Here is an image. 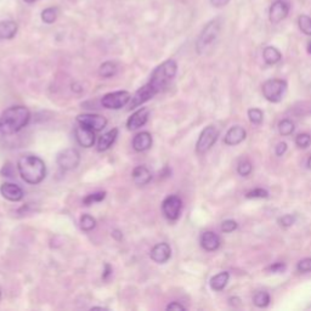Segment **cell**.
I'll list each match as a JSON object with an SVG mask.
<instances>
[{
  "mask_svg": "<svg viewBox=\"0 0 311 311\" xmlns=\"http://www.w3.org/2000/svg\"><path fill=\"white\" fill-rule=\"evenodd\" d=\"M112 236H113L114 239H116V240H122L123 235H122V232H120V231H118V230H114L113 232H112Z\"/></svg>",
  "mask_w": 311,
  "mask_h": 311,
  "instance_id": "cell-43",
  "label": "cell"
},
{
  "mask_svg": "<svg viewBox=\"0 0 311 311\" xmlns=\"http://www.w3.org/2000/svg\"><path fill=\"white\" fill-rule=\"evenodd\" d=\"M56 163L62 170H73L81 163V154L75 148H66L57 154Z\"/></svg>",
  "mask_w": 311,
  "mask_h": 311,
  "instance_id": "cell-8",
  "label": "cell"
},
{
  "mask_svg": "<svg viewBox=\"0 0 311 311\" xmlns=\"http://www.w3.org/2000/svg\"><path fill=\"white\" fill-rule=\"evenodd\" d=\"M74 135L78 143L82 147L89 148L95 143V131H94L93 129L85 127L83 124H79L78 127L74 129Z\"/></svg>",
  "mask_w": 311,
  "mask_h": 311,
  "instance_id": "cell-12",
  "label": "cell"
},
{
  "mask_svg": "<svg viewBox=\"0 0 311 311\" xmlns=\"http://www.w3.org/2000/svg\"><path fill=\"white\" fill-rule=\"evenodd\" d=\"M105 197H106V192H105V191L94 192V193H92V195H88L87 197L83 199V204L84 205H92L94 203H98V202L104 201Z\"/></svg>",
  "mask_w": 311,
  "mask_h": 311,
  "instance_id": "cell-30",
  "label": "cell"
},
{
  "mask_svg": "<svg viewBox=\"0 0 311 311\" xmlns=\"http://www.w3.org/2000/svg\"><path fill=\"white\" fill-rule=\"evenodd\" d=\"M289 4L284 0H276L274 4L271 5L270 8V13L269 17L271 23H280L281 21H283L289 14Z\"/></svg>",
  "mask_w": 311,
  "mask_h": 311,
  "instance_id": "cell-11",
  "label": "cell"
},
{
  "mask_svg": "<svg viewBox=\"0 0 311 311\" xmlns=\"http://www.w3.org/2000/svg\"><path fill=\"white\" fill-rule=\"evenodd\" d=\"M246 136H247V133L242 127H232L228 129L226 135H225L224 142L228 146H236L242 142L246 139Z\"/></svg>",
  "mask_w": 311,
  "mask_h": 311,
  "instance_id": "cell-17",
  "label": "cell"
},
{
  "mask_svg": "<svg viewBox=\"0 0 311 311\" xmlns=\"http://www.w3.org/2000/svg\"><path fill=\"white\" fill-rule=\"evenodd\" d=\"M294 123L289 119H283L282 122H280V124H278V131H280V134L282 135V136H288V135L294 131Z\"/></svg>",
  "mask_w": 311,
  "mask_h": 311,
  "instance_id": "cell-28",
  "label": "cell"
},
{
  "mask_svg": "<svg viewBox=\"0 0 311 311\" xmlns=\"http://www.w3.org/2000/svg\"><path fill=\"white\" fill-rule=\"evenodd\" d=\"M183 210V201L179 196H168L162 203V212L167 219L170 221H175L180 216Z\"/></svg>",
  "mask_w": 311,
  "mask_h": 311,
  "instance_id": "cell-9",
  "label": "cell"
},
{
  "mask_svg": "<svg viewBox=\"0 0 311 311\" xmlns=\"http://www.w3.org/2000/svg\"><path fill=\"white\" fill-rule=\"evenodd\" d=\"M19 31V25L15 21L8 20V21L0 22V39H13Z\"/></svg>",
  "mask_w": 311,
  "mask_h": 311,
  "instance_id": "cell-21",
  "label": "cell"
},
{
  "mask_svg": "<svg viewBox=\"0 0 311 311\" xmlns=\"http://www.w3.org/2000/svg\"><path fill=\"white\" fill-rule=\"evenodd\" d=\"M186 307L184 305H181L180 303H177V301H173L170 303L168 306H167V310H185Z\"/></svg>",
  "mask_w": 311,
  "mask_h": 311,
  "instance_id": "cell-40",
  "label": "cell"
},
{
  "mask_svg": "<svg viewBox=\"0 0 311 311\" xmlns=\"http://www.w3.org/2000/svg\"><path fill=\"white\" fill-rule=\"evenodd\" d=\"M287 151V143L286 142H280L276 146V154L277 156H283Z\"/></svg>",
  "mask_w": 311,
  "mask_h": 311,
  "instance_id": "cell-39",
  "label": "cell"
},
{
  "mask_svg": "<svg viewBox=\"0 0 311 311\" xmlns=\"http://www.w3.org/2000/svg\"><path fill=\"white\" fill-rule=\"evenodd\" d=\"M149 257H151V259L153 260L154 263L164 264L168 262L170 257H172V248H170V246L166 242L158 243V245H156L154 247L152 248Z\"/></svg>",
  "mask_w": 311,
  "mask_h": 311,
  "instance_id": "cell-15",
  "label": "cell"
},
{
  "mask_svg": "<svg viewBox=\"0 0 311 311\" xmlns=\"http://www.w3.org/2000/svg\"><path fill=\"white\" fill-rule=\"evenodd\" d=\"M307 51H309L311 54V42L309 43V45H307Z\"/></svg>",
  "mask_w": 311,
  "mask_h": 311,
  "instance_id": "cell-46",
  "label": "cell"
},
{
  "mask_svg": "<svg viewBox=\"0 0 311 311\" xmlns=\"http://www.w3.org/2000/svg\"><path fill=\"white\" fill-rule=\"evenodd\" d=\"M287 83L281 79H270L263 85V95L270 102H280L284 92H286Z\"/></svg>",
  "mask_w": 311,
  "mask_h": 311,
  "instance_id": "cell-5",
  "label": "cell"
},
{
  "mask_svg": "<svg viewBox=\"0 0 311 311\" xmlns=\"http://www.w3.org/2000/svg\"><path fill=\"white\" fill-rule=\"evenodd\" d=\"M253 303L258 307H266L270 304V295L268 292H258L254 295Z\"/></svg>",
  "mask_w": 311,
  "mask_h": 311,
  "instance_id": "cell-27",
  "label": "cell"
},
{
  "mask_svg": "<svg viewBox=\"0 0 311 311\" xmlns=\"http://www.w3.org/2000/svg\"><path fill=\"white\" fill-rule=\"evenodd\" d=\"M58 16L57 8H48L42 13V21L46 25H51L56 21Z\"/></svg>",
  "mask_w": 311,
  "mask_h": 311,
  "instance_id": "cell-26",
  "label": "cell"
},
{
  "mask_svg": "<svg viewBox=\"0 0 311 311\" xmlns=\"http://www.w3.org/2000/svg\"><path fill=\"white\" fill-rule=\"evenodd\" d=\"M131 177H133L134 183L139 185V186H145V185H147L152 180L151 172L145 166H139L134 168Z\"/></svg>",
  "mask_w": 311,
  "mask_h": 311,
  "instance_id": "cell-20",
  "label": "cell"
},
{
  "mask_svg": "<svg viewBox=\"0 0 311 311\" xmlns=\"http://www.w3.org/2000/svg\"><path fill=\"white\" fill-rule=\"evenodd\" d=\"M263 57L268 64H276L280 62L281 58H282V55H281V52L276 48H274V46H268V48L264 49Z\"/></svg>",
  "mask_w": 311,
  "mask_h": 311,
  "instance_id": "cell-23",
  "label": "cell"
},
{
  "mask_svg": "<svg viewBox=\"0 0 311 311\" xmlns=\"http://www.w3.org/2000/svg\"><path fill=\"white\" fill-rule=\"evenodd\" d=\"M117 71H118V67H117L116 63L112 62V61H106V62H104L100 66L99 74L102 78H111L116 75Z\"/></svg>",
  "mask_w": 311,
  "mask_h": 311,
  "instance_id": "cell-24",
  "label": "cell"
},
{
  "mask_svg": "<svg viewBox=\"0 0 311 311\" xmlns=\"http://www.w3.org/2000/svg\"><path fill=\"white\" fill-rule=\"evenodd\" d=\"M237 228V222L234 221V220H225L224 222L221 224V230L222 232L225 234H230L232 232Z\"/></svg>",
  "mask_w": 311,
  "mask_h": 311,
  "instance_id": "cell-35",
  "label": "cell"
},
{
  "mask_svg": "<svg viewBox=\"0 0 311 311\" xmlns=\"http://www.w3.org/2000/svg\"><path fill=\"white\" fill-rule=\"evenodd\" d=\"M23 2H25V3H27V4H32V3L37 2V0H23Z\"/></svg>",
  "mask_w": 311,
  "mask_h": 311,
  "instance_id": "cell-44",
  "label": "cell"
},
{
  "mask_svg": "<svg viewBox=\"0 0 311 311\" xmlns=\"http://www.w3.org/2000/svg\"><path fill=\"white\" fill-rule=\"evenodd\" d=\"M307 167H309V169H311V157L307 160Z\"/></svg>",
  "mask_w": 311,
  "mask_h": 311,
  "instance_id": "cell-45",
  "label": "cell"
},
{
  "mask_svg": "<svg viewBox=\"0 0 311 311\" xmlns=\"http://www.w3.org/2000/svg\"><path fill=\"white\" fill-rule=\"evenodd\" d=\"M210 3H212L213 7L222 8L225 7V5H227L228 3H230V0H210Z\"/></svg>",
  "mask_w": 311,
  "mask_h": 311,
  "instance_id": "cell-41",
  "label": "cell"
},
{
  "mask_svg": "<svg viewBox=\"0 0 311 311\" xmlns=\"http://www.w3.org/2000/svg\"><path fill=\"white\" fill-rule=\"evenodd\" d=\"M248 117L253 124H260L263 122V112L259 108H251L248 111Z\"/></svg>",
  "mask_w": 311,
  "mask_h": 311,
  "instance_id": "cell-31",
  "label": "cell"
},
{
  "mask_svg": "<svg viewBox=\"0 0 311 311\" xmlns=\"http://www.w3.org/2000/svg\"><path fill=\"white\" fill-rule=\"evenodd\" d=\"M0 299H2V290H0Z\"/></svg>",
  "mask_w": 311,
  "mask_h": 311,
  "instance_id": "cell-47",
  "label": "cell"
},
{
  "mask_svg": "<svg viewBox=\"0 0 311 311\" xmlns=\"http://www.w3.org/2000/svg\"><path fill=\"white\" fill-rule=\"evenodd\" d=\"M228 278H230L228 272H220V274L212 277V280H210V287H212V289L216 290V292H220V290L225 288V286H226L228 282Z\"/></svg>",
  "mask_w": 311,
  "mask_h": 311,
  "instance_id": "cell-22",
  "label": "cell"
},
{
  "mask_svg": "<svg viewBox=\"0 0 311 311\" xmlns=\"http://www.w3.org/2000/svg\"><path fill=\"white\" fill-rule=\"evenodd\" d=\"M0 193L5 199L10 202H20L25 196L23 190L19 185L13 183H4L0 186Z\"/></svg>",
  "mask_w": 311,
  "mask_h": 311,
  "instance_id": "cell-14",
  "label": "cell"
},
{
  "mask_svg": "<svg viewBox=\"0 0 311 311\" xmlns=\"http://www.w3.org/2000/svg\"><path fill=\"white\" fill-rule=\"evenodd\" d=\"M299 272H311V258L300 260L297 266Z\"/></svg>",
  "mask_w": 311,
  "mask_h": 311,
  "instance_id": "cell-36",
  "label": "cell"
},
{
  "mask_svg": "<svg viewBox=\"0 0 311 311\" xmlns=\"http://www.w3.org/2000/svg\"><path fill=\"white\" fill-rule=\"evenodd\" d=\"M252 170H253V167H252V163L249 161H243L237 167V172H239L241 177H248L252 173Z\"/></svg>",
  "mask_w": 311,
  "mask_h": 311,
  "instance_id": "cell-32",
  "label": "cell"
},
{
  "mask_svg": "<svg viewBox=\"0 0 311 311\" xmlns=\"http://www.w3.org/2000/svg\"><path fill=\"white\" fill-rule=\"evenodd\" d=\"M152 146V135L148 131H141L133 139V148L136 152H145Z\"/></svg>",
  "mask_w": 311,
  "mask_h": 311,
  "instance_id": "cell-16",
  "label": "cell"
},
{
  "mask_svg": "<svg viewBox=\"0 0 311 311\" xmlns=\"http://www.w3.org/2000/svg\"><path fill=\"white\" fill-rule=\"evenodd\" d=\"M201 246L207 252L216 251L220 247V237L213 231H207V232L202 234Z\"/></svg>",
  "mask_w": 311,
  "mask_h": 311,
  "instance_id": "cell-18",
  "label": "cell"
},
{
  "mask_svg": "<svg viewBox=\"0 0 311 311\" xmlns=\"http://www.w3.org/2000/svg\"><path fill=\"white\" fill-rule=\"evenodd\" d=\"M220 28H221V20L214 19L210 22L205 25V27L202 29L199 34L197 43H196V49L198 54H205V52L212 48V45L218 39Z\"/></svg>",
  "mask_w": 311,
  "mask_h": 311,
  "instance_id": "cell-4",
  "label": "cell"
},
{
  "mask_svg": "<svg viewBox=\"0 0 311 311\" xmlns=\"http://www.w3.org/2000/svg\"><path fill=\"white\" fill-rule=\"evenodd\" d=\"M295 222V216L294 215H290V214H287V215L282 216V218L280 219V224L282 225L283 227H288L292 226L293 224Z\"/></svg>",
  "mask_w": 311,
  "mask_h": 311,
  "instance_id": "cell-37",
  "label": "cell"
},
{
  "mask_svg": "<svg viewBox=\"0 0 311 311\" xmlns=\"http://www.w3.org/2000/svg\"><path fill=\"white\" fill-rule=\"evenodd\" d=\"M149 116V110L147 107H141L131 114L129 117L128 122H127V128L128 130H137L143 125L146 124Z\"/></svg>",
  "mask_w": 311,
  "mask_h": 311,
  "instance_id": "cell-13",
  "label": "cell"
},
{
  "mask_svg": "<svg viewBox=\"0 0 311 311\" xmlns=\"http://www.w3.org/2000/svg\"><path fill=\"white\" fill-rule=\"evenodd\" d=\"M131 95L127 90H119V92L108 93L102 96L101 105L108 110H119L130 102Z\"/></svg>",
  "mask_w": 311,
  "mask_h": 311,
  "instance_id": "cell-6",
  "label": "cell"
},
{
  "mask_svg": "<svg viewBox=\"0 0 311 311\" xmlns=\"http://www.w3.org/2000/svg\"><path fill=\"white\" fill-rule=\"evenodd\" d=\"M79 224H81L82 230L85 231V232H89V231H92L95 228L96 219L94 218V216L89 215V214H84V215H82Z\"/></svg>",
  "mask_w": 311,
  "mask_h": 311,
  "instance_id": "cell-25",
  "label": "cell"
},
{
  "mask_svg": "<svg viewBox=\"0 0 311 311\" xmlns=\"http://www.w3.org/2000/svg\"><path fill=\"white\" fill-rule=\"evenodd\" d=\"M20 177L29 185L40 184L46 177V166L40 157L34 154H23L17 161Z\"/></svg>",
  "mask_w": 311,
  "mask_h": 311,
  "instance_id": "cell-1",
  "label": "cell"
},
{
  "mask_svg": "<svg viewBox=\"0 0 311 311\" xmlns=\"http://www.w3.org/2000/svg\"><path fill=\"white\" fill-rule=\"evenodd\" d=\"M110 275H112V268H111L108 264H106V265H105V271L104 274H102V278H104V280H107Z\"/></svg>",
  "mask_w": 311,
  "mask_h": 311,
  "instance_id": "cell-42",
  "label": "cell"
},
{
  "mask_svg": "<svg viewBox=\"0 0 311 311\" xmlns=\"http://www.w3.org/2000/svg\"><path fill=\"white\" fill-rule=\"evenodd\" d=\"M178 72V64L174 60H167L157 66L151 73L147 84L156 94L161 93L164 88L175 78Z\"/></svg>",
  "mask_w": 311,
  "mask_h": 311,
  "instance_id": "cell-3",
  "label": "cell"
},
{
  "mask_svg": "<svg viewBox=\"0 0 311 311\" xmlns=\"http://www.w3.org/2000/svg\"><path fill=\"white\" fill-rule=\"evenodd\" d=\"M31 119V112L25 106L9 107L0 116V134L13 135L27 127Z\"/></svg>",
  "mask_w": 311,
  "mask_h": 311,
  "instance_id": "cell-2",
  "label": "cell"
},
{
  "mask_svg": "<svg viewBox=\"0 0 311 311\" xmlns=\"http://www.w3.org/2000/svg\"><path fill=\"white\" fill-rule=\"evenodd\" d=\"M295 143H297L298 147H300V148L309 147L310 143H311V136L306 133L299 134L298 136L295 137Z\"/></svg>",
  "mask_w": 311,
  "mask_h": 311,
  "instance_id": "cell-33",
  "label": "cell"
},
{
  "mask_svg": "<svg viewBox=\"0 0 311 311\" xmlns=\"http://www.w3.org/2000/svg\"><path fill=\"white\" fill-rule=\"evenodd\" d=\"M269 196V192L264 189H254L252 191L247 192L246 197L247 198H266Z\"/></svg>",
  "mask_w": 311,
  "mask_h": 311,
  "instance_id": "cell-34",
  "label": "cell"
},
{
  "mask_svg": "<svg viewBox=\"0 0 311 311\" xmlns=\"http://www.w3.org/2000/svg\"><path fill=\"white\" fill-rule=\"evenodd\" d=\"M219 136L218 129L213 125H208L203 129L201 135L198 137V141L196 143V151L199 154H203L207 151H209L213 147L214 143L216 142Z\"/></svg>",
  "mask_w": 311,
  "mask_h": 311,
  "instance_id": "cell-7",
  "label": "cell"
},
{
  "mask_svg": "<svg viewBox=\"0 0 311 311\" xmlns=\"http://www.w3.org/2000/svg\"><path fill=\"white\" fill-rule=\"evenodd\" d=\"M117 136H118V129L117 128L111 129L107 133L102 134L98 140V151L105 152L107 151V149H110L111 146H112L114 141L117 140Z\"/></svg>",
  "mask_w": 311,
  "mask_h": 311,
  "instance_id": "cell-19",
  "label": "cell"
},
{
  "mask_svg": "<svg viewBox=\"0 0 311 311\" xmlns=\"http://www.w3.org/2000/svg\"><path fill=\"white\" fill-rule=\"evenodd\" d=\"M298 25L304 34L311 36V17L307 16V15H301L298 19Z\"/></svg>",
  "mask_w": 311,
  "mask_h": 311,
  "instance_id": "cell-29",
  "label": "cell"
},
{
  "mask_svg": "<svg viewBox=\"0 0 311 311\" xmlns=\"http://www.w3.org/2000/svg\"><path fill=\"white\" fill-rule=\"evenodd\" d=\"M77 122L78 124H83L85 127L93 129L94 131H101L107 125V119L105 117L93 113L79 114L77 117Z\"/></svg>",
  "mask_w": 311,
  "mask_h": 311,
  "instance_id": "cell-10",
  "label": "cell"
},
{
  "mask_svg": "<svg viewBox=\"0 0 311 311\" xmlns=\"http://www.w3.org/2000/svg\"><path fill=\"white\" fill-rule=\"evenodd\" d=\"M284 269H286V265L282 263H276L269 268L270 271H272V272H282L284 271Z\"/></svg>",
  "mask_w": 311,
  "mask_h": 311,
  "instance_id": "cell-38",
  "label": "cell"
}]
</instances>
